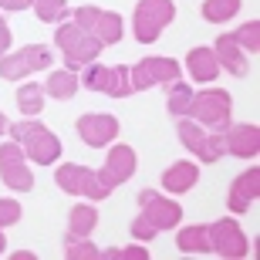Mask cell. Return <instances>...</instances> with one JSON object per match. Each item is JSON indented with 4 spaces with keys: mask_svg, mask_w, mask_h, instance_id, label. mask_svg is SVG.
<instances>
[{
    "mask_svg": "<svg viewBox=\"0 0 260 260\" xmlns=\"http://www.w3.org/2000/svg\"><path fill=\"white\" fill-rule=\"evenodd\" d=\"M75 17H78V24H85L88 30H95L98 44H102V41H118L122 38V20H118V14H102V10L81 7Z\"/></svg>",
    "mask_w": 260,
    "mask_h": 260,
    "instance_id": "9",
    "label": "cell"
},
{
    "mask_svg": "<svg viewBox=\"0 0 260 260\" xmlns=\"http://www.w3.org/2000/svg\"><path fill=\"white\" fill-rule=\"evenodd\" d=\"M206 237H210V230H183L179 233V250L186 253H203V250H210V243H206Z\"/></svg>",
    "mask_w": 260,
    "mask_h": 260,
    "instance_id": "22",
    "label": "cell"
},
{
    "mask_svg": "<svg viewBox=\"0 0 260 260\" xmlns=\"http://www.w3.org/2000/svg\"><path fill=\"white\" fill-rule=\"evenodd\" d=\"M0 176H4V183L17 186V189H27L30 186V176L24 173V166H20V152L14 145H0Z\"/></svg>",
    "mask_w": 260,
    "mask_h": 260,
    "instance_id": "13",
    "label": "cell"
},
{
    "mask_svg": "<svg viewBox=\"0 0 260 260\" xmlns=\"http://www.w3.org/2000/svg\"><path fill=\"white\" fill-rule=\"evenodd\" d=\"M213 250H220V253H226V257H240V253H247V240H243V233L233 226L230 220H223V223H216L213 226Z\"/></svg>",
    "mask_w": 260,
    "mask_h": 260,
    "instance_id": "12",
    "label": "cell"
},
{
    "mask_svg": "<svg viewBox=\"0 0 260 260\" xmlns=\"http://www.w3.org/2000/svg\"><path fill=\"white\" fill-rule=\"evenodd\" d=\"M17 102H20V112H24V115H38L41 112V88L38 85H24L20 95H17Z\"/></svg>",
    "mask_w": 260,
    "mask_h": 260,
    "instance_id": "24",
    "label": "cell"
},
{
    "mask_svg": "<svg viewBox=\"0 0 260 260\" xmlns=\"http://www.w3.org/2000/svg\"><path fill=\"white\" fill-rule=\"evenodd\" d=\"M179 135H183L186 149H196L203 159H216V145L206 142V135H203L200 128L193 125V122H179Z\"/></svg>",
    "mask_w": 260,
    "mask_h": 260,
    "instance_id": "16",
    "label": "cell"
},
{
    "mask_svg": "<svg viewBox=\"0 0 260 260\" xmlns=\"http://www.w3.org/2000/svg\"><path fill=\"white\" fill-rule=\"evenodd\" d=\"M189 102H193V95H189V88H186V85H173V98H169V112H176V115H183Z\"/></svg>",
    "mask_w": 260,
    "mask_h": 260,
    "instance_id": "27",
    "label": "cell"
},
{
    "mask_svg": "<svg viewBox=\"0 0 260 260\" xmlns=\"http://www.w3.org/2000/svg\"><path fill=\"white\" fill-rule=\"evenodd\" d=\"M173 4L169 0H142L139 10H135V38L139 41H155L162 34V27L173 20Z\"/></svg>",
    "mask_w": 260,
    "mask_h": 260,
    "instance_id": "1",
    "label": "cell"
},
{
    "mask_svg": "<svg viewBox=\"0 0 260 260\" xmlns=\"http://www.w3.org/2000/svg\"><path fill=\"white\" fill-rule=\"evenodd\" d=\"M78 91V81H75V75L71 71H54V75L48 78V95H54V98H71Z\"/></svg>",
    "mask_w": 260,
    "mask_h": 260,
    "instance_id": "20",
    "label": "cell"
},
{
    "mask_svg": "<svg viewBox=\"0 0 260 260\" xmlns=\"http://www.w3.org/2000/svg\"><path fill=\"white\" fill-rule=\"evenodd\" d=\"M0 7H7V10H24V7H27V0H0Z\"/></svg>",
    "mask_w": 260,
    "mask_h": 260,
    "instance_id": "30",
    "label": "cell"
},
{
    "mask_svg": "<svg viewBox=\"0 0 260 260\" xmlns=\"http://www.w3.org/2000/svg\"><path fill=\"white\" fill-rule=\"evenodd\" d=\"M257 30H260L257 20H253V24H247V27H240V41H243V44H250L253 51H257Z\"/></svg>",
    "mask_w": 260,
    "mask_h": 260,
    "instance_id": "29",
    "label": "cell"
},
{
    "mask_svg": "<svg viewBox=\"0 0 260 260\" xmlns=\"http://www.w3.org/2000/svg\"><path fill=\"white\" fill-rule=\"evenodd\" d=\"M98 213L91 210V206H78V210H71V237H78V233H88L91 226H95Z\"/></svg>",
    "mask_w": 260,
    "mask_h": 260,
    "instance_id": "23",
    "label": "cell"
},
{
    "mask_svg": "<svg viewBox=\"0 0 260 260\" xmlns=\"http://www.w3.org/2000/svg\"><path fill=\"white\" fill-rule=\"evenodd\" d=\"M176 75H179V68L169 58H149L132 71V88H149L155 81H176Z\"/></svg>",
    "mask_w": 260,
    "mask_h": 260,
    "instance_id": "10",
    "label": "cell"
},
{
    "mask_svg": "<svg viewBox=\"0 0 260 260\" xmlns=\"http://www.w3.org/2000/svg\"><path fill=\"white\" fill-rule=\"evenodd\" d=\"M10 132L24 135V142H27L30 155H34L38 162H51V159L58 155V139H54L44 125H38V122H34V125H27V122H24V125H14Z\"/></svg>",
    "mask_w": 260,
    "mask_h": 260,
    "instance_id": "6",
    "label": "cell"
},
{
    "mask_svg": "<svg viewBox=\"0 0 260 260\" xmlns=\"http://www.w3.org/2000/svg\"><path fill=\"white\" fill-rule=\"evenodd\" d=\"M48 64H51V48H44V44H30V48L17 51L14 58L4 61L0 71H4V78H20V75H27L30 68L38 71V68H48Z\"/></svg>",
    "mask_w": 260,
    "mask_h": 260,
    "instance_id": "7",
    "label": "cell"
},
{
    "mask_svg": "<svg viewBox=\"0 0 260 260\" xmlns=\"http://www.w3.org/2000/svg\"><path fill=\"white\" fill-rule=\"evenodd\" d=\"M240 10V0H206V7H203V17L206 20H226V17H233Z\"/></svg>",
    "mask_w": 260,
    "mask_h": 260,
    "instance_id": "21",
    "label": "cell"
},
{
    "mask_svg": "<svg viewBox=\"0 0 260 260\" xmlns=\"http://www.w3.org/2000/svg\"><path fill=\"white\" fill-rule=\"evenodd\" d=\"M78 132L88 145H105L108 139L118 135V122L112 115H85L78 118Z\"/></svg>",
    "mask_w": 260,
    "mask_h": 260,
    "instance_id": "11",
    "label": "cell"
},
{
    "mask_svg": "<svg viewBox=\"0 0 260 260\" xmlns=\"http://www.w3.org/2000/svg\"><path fill=\"white\" fill-rule=\"evenodd\" d=\"M139 203H142V206H149L152 213L139 216V223L132 226L135 237H152L155 230H162V226H173V223L179 220V206H176V203H159L152 189H145V193L139 196Z\"/></svg>",
    "mask_w": 260,
    "mask_h": 260,
    "instance_id": "2",
    "label": "cell"
},
{
    "mask_svg": "<svg viewBox=\"0 0 260 260\" xmlns=\"http://www.w3.org/2000/svg\"><path fill=\"white\" fill-rule=\"evenodd\" d=\"M17 216H20V206L17 203H0V226H4V223H17Z\"/></svg>",
    "mask_w": 260,
    "mask_h": 260,
    "instance_id": "28",
    "label": "cell"
},
{
    "mask_svg": "<svg viewBox=\"0 0 260 260\" xmlns=\"http://www.w3.org/2000/svg\"><path fill=\"white\" fill-rule=\"evenodd\" d=\"M132 152L128 149H115V152L108 155V169L102 173V186H118V183H125L128 176H132Z\"/></svg>",
    "mask_w": 260,
    "mask_h": 260,
    "instance_id": "14",
    "label": "cell"
},
{
    "mask_svg": "<svg viewBox=\"0 0 260 260\" xmlns=\"http://www.w3.org/2000/svg\"><path fill=\"white\" fill-rule=\"evenodd\" d=\"M216 48H220L226 68H230V71H237V75H243V68H247V64L240 61V54H237V48H233V38H220V44H216Z\"/></svg>",
    "mask_w": 260,
    "mask_h": 260,
    "instance_id": "25",
    "label": "cell"
},
{
    "mask_svg": "<svg viewBox=\"0 0 260 260\" xmlns=\"http://www.w3.org/2000/svg\"><path fill=\"white\" fill-rule=\"evenodd\" d=\"M54 179H58V186H64L68 193H81V196H91V200L108 196L102 179H95V176L88 173V169H81V166H64V169H58Z\"/></svg>",
    "mask_w": 260,
    "mask_h": 260,
    "instance_id": "5",
    "label": "cell"
},
{
    "mask_svg": "<svg viewBox=\"0 0 260 260\" xmlns=\"http://www.w3.org/2000/svg\"><path fill=\"white\" fill-rule=\"evenodd\" d=\"M58 44L64 48V54H68V68L88 64V61L98 54V41L88 38V34H81V30L71 27V24H61V27H58Z\"/></svg>",
    "mask_w": 260,
    "mask_h": 260,
    "instance_id": "3",
    "label": "cell"
},
{
    "mask_svg": "<svg viewBox=\"0 0 260 260\" xmlns=\"http://www.w3.org/2000/svg\"><path fill=\"white\" fill-rule=\"evenodd\" d=\"M7 44H10V30H7V24L0 20V51L7 48Z\"/></svg>",
    "mask_w": 260,
    "mask_h": 260,
    "instance_id": "31",
    "label": "cell"
},
{
    "mask_svg": "<svg viewBox=\"0 0 260 260\" xmlns=\"http://www.w3.org/2000/svg\"><path fill=\"white\" fill-rule=\"evenodd\" d=\"M125 78H128L125 68H91V71H85V85L98 88L105 95H128L132 85H125Z\"/></svg>",
    "mask_w": 260,
    "mask_h": 260,
    "instance_id": "8",
    "label": "cell"
},
{
    "mask_svg": "<svg viewBox=\"0 0 260 260\" xmlns=\"http://www.w3.org/2000/svg\"><path fill=\"white\" fill-rule=\"evenodd\" d=\"M257 183H260L257 169H250V173H243L240 179H237V186H233V200H230L233 210H247V203L257 200Z\"/></svg>",
    "mask_w": 260,
    "mask_h": 260,
    "instance_id": "15",
    "label": "cell"
},
{
    "mask_svg": "<svg viewBox=\"0 0 260 260\" xmlns=\"http://www.w3.org/2000/svg\"><path fill=\"white\" fill-rule=\"evenodd\" d=\"M162 183H166V189H173V193H183V189H189V186L196 183V166H189V162H176L173 169L162 176Z\"/></svg>",
    "mask_w": 260,
    "mask_h": 260,
    "instance_id": "17",
    "label": "cell"
},
{
    "mask_svg": "<svg viewBox=\"0 0 260 260\" xmlns=\"http://www.w3.org/2000/svg\"><path fill=\"white\" fill-rule=\"evenodd\" d=\"M230 152H237V155H253V152H257V128H253V125L233 128Z\"/></svg>",
    "mask_w": 260,
    "mask_h": 260,
    "instance_id": "19",
    "label": "cell"
},
{
    "mask_svg": "<svg viewBox=\"0 0 260 260\" xmlns=\"http://www.w3.org/2000/svg\"><path fill=\"white\" fill-rule=\"evenodd\" d=\"M189 71H193L200 81H210V78L216 75V58H213V51H206V48L189 51Z\"/></svg>",
    "mask_w": 260,
    "mask_h": 260,
    "instance_id": "18",
    "label": "cell"
},
{
    "mask_svg": "<svg viewBox=\"0 0 260 260\" xmlns=\"http://www.w3.org/2000/svg\"><path fill=\"white\" fill-rule=\"evenodd\" d=\"M186 112H193L196 118H203L213 128H223L226 118H230V95L226 91H206V95L193 98V105L186 108Z\"/></svg>",
    "mask_w": 260,
    "mask_h": 260,
    "instance_id": "4",
    "label": "cell"
},
{
    "mask_svg": "<svg viewBox=\"0 0 260 260\" xmlns=\"http://www.w3.org/2000/svg\"><path fill=\"white\" fill-rule=\"evenodd\" d=\"M27 4H34L44 20H58V17H64V10H68L64 0H27Z\"/></svg>",
    "mask_w": 260,
    "mask_h": 260,
    "instance_id": "26",
    "label": "cell"
},
{
    "mask_svg": "<svg viewBox=\"0 0 260 260\" xmlns=\"http://www.w3.org/2000/svg\"><path fill=\"white\" fill-rule=\"evenodd\" d=\"M4 128H7V122H4V115H0V132H4Z\"/></svg>",
    "mask_w": 260,
    "mask_h": 260,
    "instance_id": "32",
    "label": "cell"
},
{
    "mask_svg": "<svg viewBox=\"0 0 260 260\" xmlns=\"http://www.w3.org/2000/svg\"><path fill=\"white\" fill-rule=\"evenodd\" d=\"M0 247H4V243H0Z\"/></svg>",
    "mask_w": 260,
    "mask_h": 260,
    "instance_id": "33",
    "label": "cell"
}]
</instances>
